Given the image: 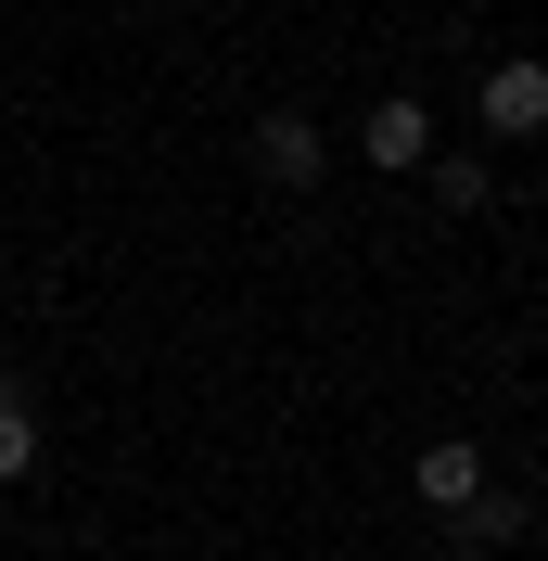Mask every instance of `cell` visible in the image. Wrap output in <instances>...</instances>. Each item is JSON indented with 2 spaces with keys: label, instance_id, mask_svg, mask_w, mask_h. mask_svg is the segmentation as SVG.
<instances>
[{
  "label": "cell",
  "instance_id": "2",
  "mask_svg": "<svg viewBox=\"0 0 548 561\" xmlns=\"http://www.w3.org/2000/svg\"><path fill=\"white\" fill-rule=\"evenodd\" d=\"M319 167H332V140H319V115H294V103H269V115H255V179H281V192H307Z\"/></svg>",
  "mask_w": 548,
  "mask_h": 561
},
{
  "label": "cell",
  "instance_id": "3",
  "mask_svg": "<svg viewBox=\"0 0 548 561\" xmlns=\"http://www.w3.org/2000/svg\"><path fill=\"white\" fill-rule=\"evenodd\" d=\"M357 153H370V167H396V179H409L421 153H434V103H421V90H383V103L357 115Z\"/></svg>",
  "mask_w": 548,
  "mask_h": 561
},
{
  "label": "cell",
  "instance_id": "4",
  "mask_svg": "<svg viewBox=\"0 0 548 561\" xmlns=\"http://www.w3.org/2000/svg\"><path fill=\"white\" fill-rule=\"evenodd\" d=\"M409 485H421V511H472L484 497V447L472 434H434V447L409 459Z\"/></svg>",
  "mask_w": 548,
  "mask_h": 561
},
{
  "label": "cell",
  "instance_id": "5",
  "mask_svg": "<svg viewBox=\"0 0 548 561\" xmlns=\"http://www.w3.org/2000/svg\"><path fill=\"white\" fill-rule=\"evenodd\" d=\"M421 167H434V205L446 217H484V205H498V167H484V153H421Z\"/></svg>",
  "mask_w": 548,
  "mask_h": 561
},
{
  "label": "cell",
  "instance_id": "1",
  "mask_svg": "<svg viewBox=\"0 0 548 561\" xmlns=\"http://www.w3.org/2000/svg\"><path fill=\"white\" fill-rule=\"evenodd\" d=\"M472 115H484V140H536V128H548V65H536V51H511V65H484Z\"/></svg>",
  "mask_w": 548,
  "mask_h": 561
},
{
  "label": "cell",
  "instance_id": "6",
  "mask_svg": "<svg viewBox=\"0 0 548 561\" xmlns=\"http://www.w3.org/2000/svg\"><path fill=\"white\" fill-rule=\"evenodd\" d=\"M511 536H523V497H498V485L472 511H446V549H511Z\"/></svg>",
  "mask_w": 548,
  "mask_h": 561
},
{
  "label": "cell",
  "instance_id": "7",
  "mask_svg": "<svg viewBox=\"0 0 548 561\" xmlns=\"http://www.w3.org/2000/svg\"><path fill=\"white\" fill-rule=\"evenodd\" d=\"M38 472V421H26V396L0 383V485H26Z\"/></svg>",
  "mask_w": 548,
  "mask_h": 561
}]
</instances>
